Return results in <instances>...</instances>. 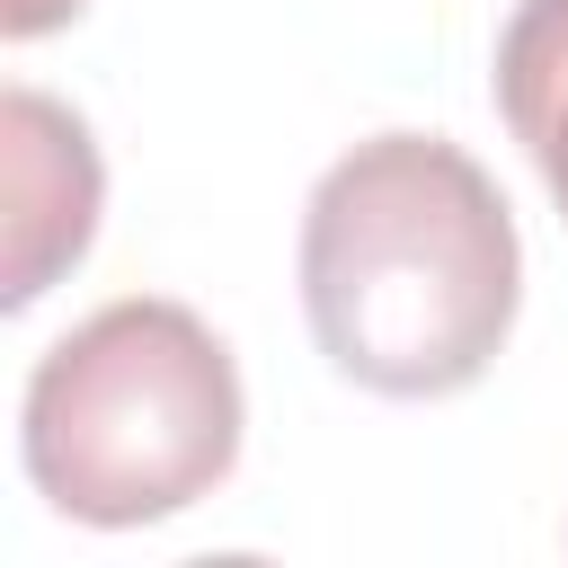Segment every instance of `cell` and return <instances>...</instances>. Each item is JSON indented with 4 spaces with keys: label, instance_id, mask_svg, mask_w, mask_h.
I'll list each match as a JSON object with an SVG mask.
<instances>
[{
    "label": "cell",
    "instance_id": "3",
    "mask_svg": "<svg viewBox=\"0 0 568 568\" xmlns=\"http://www.w3.org/2000/svg\"><path fill=\"white\" fill-rule=\"evenodd\" d=\"M0 169H9V266H0V302L27 311L53 293L62 266L89 257L98 240V204H106V169L89 124L44 98V89H9L0 98Z\"/></svg>",
    "mask_w": 568,
    "mask_h": 568
},
{
    "label": "cell",
    "instance_id": "2",
    "mask_svg": "<svg viewBox=\"0 0 568 568\" xmlns=\"http://www.w3.org/2000/svg\"><path fill=\"white\" fill-rule=\"evenodd\" d=\"M240 364L160 293H124L53 337L27 373L18 453L44 506L98 532H133L213 497L240 462Z\"/></svg>",
    "mask_w": 568,
    "mask_h": 568
},
{
    "label": "cell",
    "instance_id": "5",
    "mask_svg": "<svg viewBox=\"0 0 568 568\" xmlns=\"http://www.w3.org/2000/svg\"><path fill=\"white\" fill-rule=\"evenodd\" d=\"M89 0H0V36L9 44H36V36H53V27H71Z\"/></svg>",
    "mask_w": 568,
    "mask_h": 568
},
{
    "label": "cell",
    "instance_id": "1",
    "mask_svg": "<svg viewBox=\"0 0 568 568\" xmlns=\"http://www.w3.org/2000/svg\"><path fill=\"white\" fill-rule=\"evenodd\" d=\"M524 302L497 178L444 133H373L302 204V311L320 355L382 399L470 390Z\"/></svg>",
    "mask_w": 568,
    "mask_h": 568
},
{
    "label": "cell",
    "instance_id": "4",
    "mask_svg": "<svg viewBox=\"0 0 568 568\" xmlns=\"http://www.w3.org/2000/svg\"><path fill=\"white\" fill-rule=\"evenodd\" d=\"M497 115L532 151L559 222H568V0H515L497 36Z\"/></svg>",
    "mask_w": 568,
    "mask_h": 568
}]
</instances>
